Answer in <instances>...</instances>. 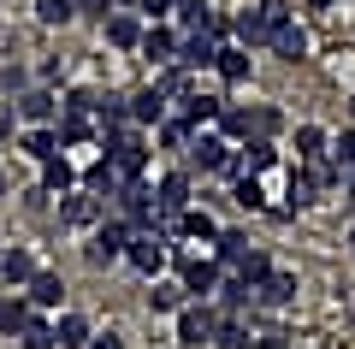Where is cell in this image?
I'll return each mask as SVG.
<instances>
[{
    "label": "cell",
    "instance_id": "1",
    "mask_svg": "<svg viewBox=\"0 0 355 349\" xmlns=\"http://www.w3.org/2000/svg\"><path fill=\"white\" fill-rule=\"evenodd\" d=\"M291 24V0H254L249 12L231 18V36L243 42V48H272V36Z\"/></svg>",
    "mask_w": 355,
    "mask_h": 349
},
{
    "label": "cell",
    "instance_id": "2",
    "mask_svg": "<svg viewBox=\"0 0 355 349\" xmlns=\"http://www.w3.org/2000/svg\"><path fill=\"white\" fill-rule=\"evenodd\" d=\"M219 320H225V314H219L214 302H184V308H178V343H184V349L214 343V337H219Z\"/></svg>",
    "mask_w": 355,
    "mask_h": 349
},
{
    "label": "cell",
    "instance_id": "3",
    "mask_svg": "<svg viewBox=\"0 0 355 349\" xmlns=\"http://www.w3.org/2000/svg\"><path fill=\"white\" fill-rule=\"evenodd\" d=\"M125 249H130V219L119 213V219H101V225H95L83 261H89V266H113V261H125Z\"/></svg>",
    "mask_w": 355,
    "mask_h": 349
},
{
    "label": "cell",
    "instance_id": "4",
    "mask_svg": "<svg viewBox=\"0 0 355 349\" xmlns=\"http://www.w3.org/2000/svg\"><path fill=\"white\" fill-rule=\"evenodd\" d=\"M178 278H184L190 302H207L225 284V261H219V255H184V261H178Z\"/></svg>",
    "mask_w": 355,
    "mask_h": 349
},
{
    "label": "cell",
    "instance_id": "5",
    "mask_svg": "<svg viewBox=\"0 0 355 349\" xmlns=\"http://www.w3.org/2000/svg\"><path fill=\"white\" fill-rule=\"evenodd\" d=\"M125 261L137 266L142 278H160V266L172 261V237H160V231H130V249Z\"/></svg>",
    "mask_w": 355,
    "mask_h": 349
},
{
    "label": "cell",
    "instance_id": "6",
    "mask_svg": "<svg viewBox=\"0 0 355 349\" xmlns=\"http://www.w3.org/2000/svg\"><path fill=\"white\" fill-rule=\"evenodd\" d=\"M101 219H107V201L95 196V189H65V196H60V225H71V231H95Z\"/></svg>",
    "mask_w": 355,
    "mask_h": 349
},
{
    "label": "cell",
    "instance_id": "7",
    "mask_svg": "<svg viewBox=\"0 0 355 349\" xmlns=\"http://www.w3.org/2000/svg\"><path fill=\"white\" fill-rule=\"evenodd\" d=\"M184 154H190V172H225V160H231V142L219 137V130H196Z\"/></svg>",
    "mask_w": 355,
    "mask_h": 349
},
{
    "label": "cell",
    "instance_id": "8",
    "mask_svg": "<svg viewBox=\"0 0 355 349\" xmlns=\"http://www.w3.org/2000/svg\"><path fill=\"white\" fill-rule=\"evenodd\" d=\"M219 48H225V42H214L207 30H184V36H178V65H184V71H207V65L219 60Z\"/></svg>",
    "mask_w": 355,
    "mask_h": 349
},
{
    "label": "cell",
    "instance_id": "9",
    "mask_svg": "<svg viewBox=\"0 0 355 349\" xmlns=\"http://www.w3.org/2000/svg\"><path fill=\"white\" fill-rule=\"evenodd\" d=\"M190 172H166L160 184H154V207H160V219H178V213L190 207Z\"/></svg>",
    "mask_w": 355,
    "mask_h": 349
},
{
    "label": "cell",
    "instance_id": "10",
    "mask_svg": "<svg viewBox=\"0 0 355 349\" xmlns=\"http://www.w3.org/2000/svg\"><path fill=\"white\" fill-rule=\"evenodd\" d=\"M107 24V42H113V48H125V53H137V42H142V12H130V6H113V12L101 18Z\"/></svg>",
    "mask_w": 355,
    "mask_h": 349
},
{
    "label": "cell",
    "instance_id": "11",
    "mask_svg": "<svg viewBox=\"0 0 355 349\" xmlns=\"http://www.w3.org/2000/svg\"><path fill=\"white\" fill-rule=\"evenodd\" d=\"M137 53H142V60H154V65H178V30L172 24H148V30H142V42H137Z\"/></svg>",
    "mask_w": 355,
    "mask_h": 349
},
{
    "label": "cell",
    "instance_id": "12",
    "mask_svg": "<svg viewBox=\"0 0 355 349\" xmlns=\"http://www.w3.org/2000/svg\"><path fill=\"white\" fill-rule=\"evenodd\" d=\"M83 184L95 189V196H101V201H119V196H125V184H130V178H125V172H119V166H113V160H107V154H101V160H89Z\"/></svg>",
    "mask_w": 355,
    "mask_h": 349
},
{
    "label": "cell",
    "instance_id": "13",
    "mask_svg": "<svg viewBox=\"0 0 355 349\" xmlns=\"http://www.w3.org/2000/svg\"><path fill=\"white\" fill-rule=\"evenodd\" d=\"M214 71H219V83H225V89H243V83L254 77V65H249V48H243V42L231 48V42H225V48H219V60H214Z\"/></svg>",
    "mask_w": 355,
    "mask_h": 349
},
{
    "label": "cell",
    "instance_id": "14",
    "mask_svg": "<svg viewBox=\"0 0 355 349\" xmlns=\"http://www.w3.org/2000/svg\"><path fill=\"white\" fill-rule=\"evenodd\" d=\"M18 119L53 125V119H60V95H53V89H24V95H18Z\"/></svg>",
    "mask_w": 355,
    "mask_h": 349
},
{
    "label": "cell",
    "instance_id": "15",
    "mask_svg": "<svg viewBox=\"0 0 355 349\" xmlns=\"http://www.w3.org/2000/svg\"><path fill=\"white\" fill-rule=\"evenodd\" d=\"M172 237H190V243H219V225H214V213H207V207H184V213H178V225H172Z\"/></svg>",
    "mask_w": 355,
    "mask_h": 349
},
{
    "label": "cell",
    "instance_id": "16",
    "mask_svg": "<svg viewBox=\"0 0 355 349\" xmlns=\"http://www.w3.org/2000/svg\"><path fill=\"white\" fill-rule=\"evenodd\" d=\"M254 302H261V308H291V302H296V273L272 266V273H266V284L254 290Z\"/></svg>",
    "mask_w": 355,
    "mask_h": 349
},
{
    "label": "cell",
    "instance_id": "17",
    "mask_svg": "<svg viewBox=\"0 0 355 349\" xmlns=\"http://www.w3.org/2000/svg\"><path fill=\"white\" fill-rule=\"evenodd\" d=\"M314 201H320V184H314V172L296 160V166H291V184H284V207L302 213V207H314Z\"/></svg>",
    "mask_w": 355,
    "mask_h": 349
},
{
    "label": "cell",
    "instance_id": "18",
    "mask_svg": "<svg viewBox=\"0 0 355 349\" xmlns=\"http://www.w3.org/2000/svg\"><path fill=\"white\" fill-rule=\"evenodd\" d=\"M166 107H172V101H166L160 95V89H137V95H130V125H142V130H148V125H160V119H166Z\"/></svg>",
    "mask_w": 355,
    "mask_h": 349
},
{
    "label": "cell",
    "instance_id": "19",
    "mask_svg": "<svg viewBox=\"0 0 355 349\" xmlns=\"http://www.w3.org/2000/svg\"><path fill=\"white\" fill-rule=\"evenodd\" d=\"M30 278H36V255H30V249H0V284L24 290Z\"/></svg>",
    "mask_w": 355,
    "mask_h": 349
},
{
    "label": "cell",
    "instance_id": "20",
    "mask_svg": "<svg viewBox=\"0 0 355 349\" xmlns=\"http://www.w3.org/2000/svg\"><path fill=\"white\" fill-rule=\"evenodd\" d=\"M178 112H184V119H190V125L202 130V125H219V112H225V101H219V95H196V89H190V95L178 101Z\"/></svg>",
    "mask_w": 355,
    "mask_h": 349
},
{
    "label": "cell",
    "instance_id": "21",
    "mask_svg": "<svg viewBox=\"0 0 355 349\" xmlns=\"http://www.w3.org/2000/svg\"><path fill=\"white\" fill-rule=\"evenodd\" d=\"M24 296L36 302V308H60V296H65V278H60V273H48V266H36V278L24 284Z\"/></svg>",
    "mask_w": 355,
    "mask_h": 349
},
{
    "label": "cell",
    "instance_id": "22",
    "mask_svg": "<svg viewBox=\"0 0 355 349\" xmlns=\"http://www.w3.org/2000/svg\"><path fill=\"white\" fill-rule=\"evenodd\" d=\"M266 273H272V255H266V249H249L237 266H231V278H237V284H249V296L266 284Z\"/></svg>",
    "mask_w": 355,
    "mask_h": 349
},
{
    "label": "cell",
    "instance_id": "23",
    "mask_svg": "<svg viewBox=\"0 0 355 349\" xmlns=\"http://www.w3.org/2000/svg\"><path fill=\"white\" fill-rule=\"evenodd\" d=\"M36 320V302L30 296H12V302H0V332L6 337H24V325Z\"/></svg>",
    "mask_w": 355,
    "mask_h": 349
},
{
    "label": "cell",
    "instance_id": "24",
    "mask_svg": "<svg viewBox=\"0 0 355 349\" xmlns=\"http://www.w3.org/2000/svg\"><path fill=\"white\" fill-rule=\"evenodd\" d=\"M71 184H77V166L65 160V154H53V160H42V189H48V196H65Z\"/></svg>",
    "mask_w": 355,
    "mask_h": 349
},
{
    "label": "cell",
    "instance_id": "25",
    "mask_svg": "<svg viewBox=\"0 0 355 349\" xmlns=\"http://www.w3.org/2000/svg\"><path fill=\"white\" fill-rule=\"evenodd\" d=\"M272 53H279V60H291V65H296V60H308V30L291 18V24L272 36Z\"/></svg>",
    "mask_w": 355,
    "mask_h": 349
},
{
    "label": "cell",
    "instance_id": "26",
    "mask_svg": "<svg viewBox=\"0 0 355 349\" xmlns=\"http://www.w3.org/2000/svg\"><path fill=\"white\" fill-rule=\"evenodd\" d=\"M53 337H60V349H89V320L83 314H60V320H53Z\"/></svg>",
    "mask_w": 355,
    "mask_h": 349
},
{
    "label": "cell",
    "instance_id": "27",
    "mask_svg": "<svg viewBox=\"0 0 355 349\" xmlns=\"http://www.w3.org/2000/svg\"><path fill=\"white\" fill-rule=\"evenodd\" d=\"M214 349H254V332H249V320L225 314V320H219V337H214Z\"/></svg>",
    "mask_w": 355,
    "mask_h": 349
},
{
    "label": "cell",
    "instance_id": "28",
    "mask_svg": "<svg viewBox=\"0 0 355 349\" xmlns=\"http://www.w3.org/2000/svg\"><path fill=\"white\" fill-rule=\"evenodd\" d=\"M231 201H237V207H249V213H261V207H266V189H261V178H254V172L231 178Z\"/></svg>",
    "mask_w": 355,
    "mask_h": 349
},
{
    "label": "cell",
    "instance_id": "29",
    "mask_svg": "<svg viewBox=\"0 0 355 349\" xmlns=\"http://www.w3.org/2000/svg\"><path fill=\"white\" fill-rule=\"evenodd\" d=\"M24 154H30V160H53V154H60V130H53V125H30Z\"/></svg>",
    "mask_w": 355,
    "mask_h": 349
},
{
    "label": "cell",
    "instance_id": "30",
    "mask_svg": "<svg viewBox=\"0 0 355 349\" xmlns=\"http://www.w3.org/2000/svg\"><path fill=\"white\" fill-rule=\"evenodd\" d=\"M320 154H331V137L320 125H296V160H320Z\"/></svg>",
    "mask_w": 355,
    "mask_h": 349
},
{
    "label": "cell",
    "instance_id": "31",
    "mask_svg": "<svg viewBox=\"0 0 355 349\" xmlns=\"http://www.w3.org/2000/svg\"><path fill=\"white\" fill-rule=\"evenodd\" d=\"M154 89H160V95H166V101L178 107V101L190 95V71H184V65H160V77H154Z\"/></svg>",
    "mask_w": 355,
    "mask_h": 349
},
{
    "label": "cell",
    "instance_id": "32",
    "mask_svg": "<svg viewBox=\"0 0 355 349\" xmlns=\"http://www.w3.org/2000/svg\"><path fill=\"white\" fill-rule=\"evenodd\" d=\"M148 302H154V314H178L184 302H190V290H184V278H178V284H160V278H154Z\"/></svg>",
    "mask_w": 355,
    "mask_h": 349
},
{
    "label": "cell",
    "instance_id": "33",
    "mask_svg": "<svg viewBox=\"0 0 355 349\" xmlns=\"http://www.w3.org/2000/svg\"><path fill=\"white\" fill-rule=\"evenodd\" d=\"M154 137H160V148H190L196 125H190V119H160V125H154Z\"/></svg>",
    "mask_w": 355,
    "mask_h": 349
},
{
    "label": "cell",
    "instance_id": "34",
    "mask_svg": "<svg viewBox=\"0 0 355 349\" xmlns=\"http://www.w3.org/2000/svg\"><path fill=\"white\" fill-rule=\"evenodd\" d=\"M219 137H225V142H249V107H231V101H225V112H219Z\"/></svg>",
    "mask_w": 355,
    "mask_h": 349
},
{
    "label": "cell",
    "instance_id": "35",
    "mask_svg": "<svg viewBox=\"0 0 355 349\" xmlns=\"http://www.w3.org/2000/svg\"><path fill=\"white\" fill-rule=\"evenodd\" d=\"M249 249H254V243H249V231H219V243H214V255H219L225 266H237Z\"/></svg>",
    "mask_w": 355,
    "mask_h": 349
},
{
    "label": "cell",
    "instance_id": "36",
    "mask_svg": "<svg viewBox=\"0 0 355 349\" xmlns=\"http://www.w3.org/2000/svg\"><path fill=\"white\" fill-rule=\"evenodd\" d=\"M18 343H24V349H60V337H53V320H42V314H36V320L24 325V337H18Z\"/></svg>",
    "mask_w": 355,
    "mask_h": 349
},
{
    "label": "cell",
    "instance_id": "37",
    "mask_svg": "<svg viewBox=\"0 0 355 349\" xmlns=\"http://www.w3.org/2000/svg\"><path fill=\"white\" fill-rule=\"evenodd\" d=\"M172 18H178L184 30H202L207 18H214V6H207V0H178V6H172Z\"/></svg>",
    "mask_w": 355,
    "mask_h": 349
},
{
    "label": "cell",
    "instance_id": "38",
    "mask_svg": "<svg viewBox=\"0 0 355 349\" xmlns=\"http://www.w3.org/2000/svg\"><path fill=\"white\" fill-rule=\"evenodd\" d=\"M279 125H284L279 107H266V101H261V107H249V137H272Z\"/></svg>",
    "mask_w": 355,
    "mask_h": 349
},
{
    "label": "cell",
    "instance_id": "39",
    "mask_svg": "<svg viewBox=\"0 0 355 349\" xmlns=\"http://www.w3.org/2000/svg\"><path fill=\"white\" fill-rule=\"evenodd\" d=\"M36 18H42V24H71L77 0H36Z\"/></svg>",
    "mask_w": 355,
    "mask_h": 349
},
{
    "label": "cell",
    "instance_id": "40",
    "mask_svg": "<svg viewBox=\"0 0 355 349\" xmlns=\"http://www.w3.org/2000/svg\"><path fill=\"white\" fill-rule=\"evenodd\" d=\"M172 6H178V0H137L130 12H142V24H166V18H172Z\"/></svg>",
    "mask_w": 355,
    "mask_h": 349
},
{
    "label": "cell",
    "instance_id": "41",
    "mask_svg": "<svg viewBox=\"0 0 355 349\" xmlns=\"http://www.w3.org/2000/svg\"><path fill=\"white\" fill-rule=\"evenodd\" d=\"M331 160H338L343 172H355V130H343V137L331 142Z\"/></svg>",
    "mask_w": 355,
    "mask_h": 349
},
{
    "label": "cell",
    "instance_id": "42",
    "mask_svg": "<svg viewBox=\"0 0 355 349\" xmlns=\"http://www.w3.org/2000/svg\"><path fill=\"white\" fill-rule=\"evenodd\" d=\"M60 112H95V89H71V95L60 101Z\"/></svg>",
    "mask_w": 355,
    "mask_h": 349
},
{
    "label": "cell",
    "instance_id": "43",
    "mask_svg": "<svg viewBox=\"0 0 355 349\" xmlns=\"http://www.w3.org/2000/svg\"><path fill=\"white\" fill-rule=\"evenodd\" d=\"M254 349H291V337L284 332H254Z\"/></svg>",
    "mask_w": 355,
    "mask_h": 349
},
{
    "label": "cell",
    "instance_id": "44",
    "mask_svg": "<svg viewBox=\"0 0 355 349\" xmlns=\"http://www.w3.org/2000/svg\"><path fill=\"white\" fill-rule=\"evenodd\" d=\"M89 349H125V337H113V332H101V337H89Z\"/></svg>",
    "mask_w": 355,
    "mask_h": 349
},
{
    "label": "cell",
    "instance_id": "45",
    "mask_svg": "<svg viewBox=\"0 0 355 349\" xmlns=\"http://www.w3.org/2000/svg\"><path fill=\"white\" fill-rule=\"evenodd\" d=\"M343 196H349V207H355V172H349V178H343Z\"/></svg>",
    "mask_w": 355,
    "mask_h": 349
},
{
    "label": "cell",
    "instance_id": "46",
    "mask_svg": "<svg viewBox=\"0 0 355 349\" xmlns=\"http://www.w3.org/2000/svg\"><path fill=\"white\" fill-rule=\"evenodd\" d=\"M302 6H314V12H326V6H338V0H302Z\"/></svg>",
    "mask_w": 355,
    "mask_h": 349
},
{
    "label": "cell",
    "instance_id": "47",
    "mask_svg": "<svg viewBox=\"0 0 355 349\" xmlns=\"http://www.w3.org/2000/svg\"><path fill=\"white\" fill-rule=\"evenodd\" d=\"M6 130H12V119H6V112H0V137H6Z\"/></svg>",
    "mask_w": 355,
    "mask_h": 349
},
{
    "label": "cell",
    "instance_id": "48",
    "mask_svg": "<svg viewBox=\"0 0 355 349\" xmlns=\"http://www.w3.org/2000/svg\"><path fill=\"white\" fill-rule=\"evenodd\" d=\"M113 6H137V0H113Z\"/></svg>",
    "mask_w": 355,
    "mask_h": 349
},
{
    "label": "cell",
    "instance_id": "49",
    "mask_svg": "<svg viewBox=\"0 0 355 349\" xmlns=\"http://www.w3.org/2000/svg\"><path fill=\"white\" fill-rule=\"evenodd\" d=\"M0 201H6V178H0Z\"/></svg>",
    "mask_w": 355,
    "mask_h": 349
},
{
    "label": "cell",
    "instance_id": "50",
    "mask_svg": "<svg viewBox=\"0 0 355 349\" xmlns=\"http://www.w3.org/2000/svg\"><path fill=\"white\" fill-rule=\"evenodd\" d=\"M349 249H355V231H349Z\"/></svg>",
    "mask_w": 355,
    "mask_h": 349
}]
</instances>
